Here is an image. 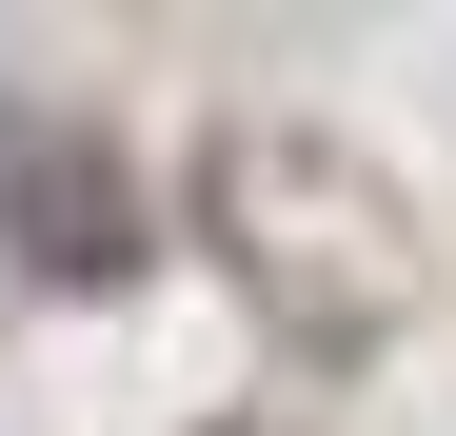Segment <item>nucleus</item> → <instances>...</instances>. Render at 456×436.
Masks as SVG:
<instances>
[{
    "mask_svg": "<svg viewBox=\"0 0 456 436\" xmlns=\"http://www.w3.org/2000/svg\"><path fill=\"white\" fill-rule=\"evenodd\" d=\"M218 179H239V198H318L338 238H377V198H357L338 159H218ZM258 258H278V298H297V337H377V278H338L318 238H258Z\"/></svg>",
    "mask_w": 456,
    "mask_h": 436,
    "instance_id": "1",
    "label": "nucleus"
}]
</instances>
